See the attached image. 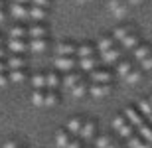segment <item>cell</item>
Instances as JSON below:
<instances>
[{"label": "cell", "mask_w": 152, "mask_h": 148, "mask_svg": "<svg viewBox=\"0 0 152 148\" xmlns=\"http://www.w3.org/2000/svg\"><path fill=\"white\" fill-rule=\"evenodd\" d=\"M113 36H115V40L118 42V46L123 47L124 51H132L142 42L140 34H138L132 26H129V24H121L118 28H115Z\"/></svg>", "instance_id": "obj_1"}, {"label": "cell", "mask_w": 152, "mask_h": 148, "mask_svg": "<svg viewBox=\"0 0 152 148\" xmlns=\"http://www.w3.org/2000/svg\"><path fill=\"white\" fill-rule=\"evenodd\" d=\"M113 128H115V132H117L123 140H129V138H132L136 134V128L126 120V117H124L123 113L117 114V117L113 119Z\"/></svg>", "instance_id": "obj_2"}, {"label": "cell", "mask_w": 152, "mask_h": 148, "mask_svg": "<svg viewBox=\"0 0 152 148\" xmlns=\"http://www.w3.org/2000/svg\"><path fill=\"white\" fill-rule=\"evenodd\" d=\"M117 77L113 67L109 65H99L97 69H93L89 73V81L91 83H113V79Z\"/></svg>", "instance_id": "obj_3"}, {"label": "cell", "mask_w": 152, "mask_h": 148, "mask_svg": "<svg viewBox=\"0 0 152 148\" xmlns=\"http://www.w3.org/2000/svg\"><path fill=\"white\" fill-rule=\"evenodd\" d=\"M53 69H57L59 73H69V71L79 69L77 55H56V59H53Z\"/></svg>", "instance_id": "obj_4"}, {"label": "cell", "mask_w": 152, "mask_h": 148, "mask_svg": "<svg viewBox=\"0 0 152 148\" xmlns=\"http://www.w3.org/2000/svg\"><path fill=\"white\" fill-rule=\"evenodd\" d=\"M8 16H12L16 22L30 20V4H18V2H10V4H8Z\"/></svg>", "instance_id": "obj_5"}, {"label": "cell", "mask_w": 152, "mask_h": 148, "mask_svg": "<svg viewBox=\"0 0 152 148\" xmlns=\"http://www.w3.org/2000/svg\"><path fill=\"white\" fill-rule=\"evenodd\" d=\"M99 57H101V63H103V65L115 67V65H117V63L124 57V50L121 46H117V47H113V50L105 51V53H99Z\"/></svg>", "instance_id": "obj_6"}, {"label": "cell", "mask_w": 152, "mask_h": 148, "mask_svg": "<svg viewBox=\"0 0 152 148\" xmlns=\"http://www.w3.org/2000/svg\"><path fill=\"white\" fill-rule=\"evenodd\" d=\"M34 38H50V24L48 22H30L28 24V40Z\"/></svg>", "instance_id": "obj_7"}, {"label": "cell", "mask_w": 152, "mask_h": 148, "mask_svg": "<svg viewBox=\"0 0 152 148\" xmlns=\"http://www.w3.org/2000/svg\"><path fill=\"white\" fill-rule=\"evenodd\" d=\"M99 125H97L95 119H85V125H83V131L79 134V138L83 140V142H91V140H95L99 134Z\"/></svg>", "instance_id": "obj_8"}, {"label": "cell", "mask_w": 152, "mask_h": 148, "mask_svg": "<svg viewBox=\"0 0 152 148\" xmlns=\"http://www.w3.org/2000/svg\"><path fill=\"white\" fill-rule=\"evenodd\" d=\"M123 114L126 117V120H129V122L134 126V128H138L140 125H144V122H146L144 114L138 111V107H136V105H129V107L123 111Z\"/></svg>", "instance_id": "obj_9"}, {"label": "cell", "mask_w": 152, "mask_h": 148, "mask_svg": "<svg viewBox=\"0 0 152 148\" xmlns=\"http://www.w3.org/2000/svg\"><path fill=\"white\" fill-rule=\"evenodd\" d=\"M56 55H77V42L75 40H59L53 47Z\"/></svg>", "instance_id": "obj_10"}, {"label": "cell", "mask_w": 152, "mask_h": 148, "mask_svg": "<svg viewBox=\"0 0 152 148\" xmlns=\"http://www.w3.org/2000/svg\"><path fill=\"white\" fill-rule=\"evenodd\" d=\"M95 46H97V51L99 53H105V51L109 50H113V47L118 46V42L115 40V36L113 34H101L99 38L95 40Z\"/></svg>", "instance_id": "obj_11"}, {"label": "cell", "mask_w": 152, "mask_h": 148, "mask_svg": "<svg viewBox=\"0 0 152 148\" xmlns=\"http://www.w3.org/2000/svg\"><path fill=\"white\" fill-rule=\"evenodd\" d=\"M85 79V73L81 71V69H75V71H69V73H63V81H61V87L65 89V91H69V89H73L75 85H77L79 81Z\"/></svg>", "instance_id": "obj_12"}, {"label": "cell", "mask_w": 152, "mask_h": 148, "mask_svg": "<svg viewBox=\"0 0 152 148\" xmlns=\"http://www.w3.org/2000/svg\"><path fill=\"white\" fill-rule=\"evenodd\" d=\"M6 63H8V69L10 71L12 69H28L30 67V61L24 53H8Z\"/></svg>", "instance_id": "obj_13"}, {"label": "cell", "mask_w": 152, "mask_h": 148, "mask_svg": "<svg viewBox=\"0 0 152 148\" xmlns=\"http://www.w3.org/2000/svg\"><path fill=\"white\" fill-rule=\"evenodd\" d=\"M6 50L8 53H28L30 51V44L28 40H16V38H8L6 40Z\"/></svg>", "instance_id": "obj_14"}, {"label": "cell", "mask_w": 152, "mask_h": 148, "mask_svg": "<svg viewBox=\"0 0 152 148\" xmlns=\"http://www.w3.org/2000/svg\"><path fill=\"white\" fill-rule=\"evenodd\" d=\"M79 61V69L83 71L85 75H89L93 69L99 67V63H101V57H99V53L97 55H87V57H77Z\"/></svg>", "instance_id": "obj_15"}, {"label": "cell", "mask_w": 152, "mask_h": 148, "mask_svg": "<svg viewBox=\"0 0 152 148\" xmlns=\"http://www.w3.org/2000/svg\"><path fill=\"white\" fill-rule=\"evenodd\" d=\"M113 91V83H91L89 81V95L95 99L107 97L109 93Z\"/></svg>", "instance_id": "obj_16"}, {"label": "cell", "mask_w": 152, "mask_h": 148, "mask_svg": "<svg viewBox=\"0 0 152 148\" xmlns=\"http://www.w3.org/2000/svg\"><path fill=\"white\" fill-rule=\"evenodd\" d=\"M134 67H136V61L132 59V57H123L113 69H115V73H117V77H123V79H124V77H126Z\"/></svg>", "instance_id": "obj_17"}, {"label": "cell", "mask_w": 152, "mask_h": 148, "mask_svg": "<svg viewBox=\"0 0 152 148\" xmlns=\"http://www.w3.org/2000/svg\"><path fill=\"white\" fill-rule=\"evenodd\" d=\"M109 10H111V14L117 18H123L126 16L130 12V4L126 2V0H111L109 2Z\"/></svg>", "instance_id": "obj_18"}, {"label": "cell", "mask_w": 152, "mask_h": 148, "mask_svg": "<svg viewBox=\"0 0 152 148\" xmlns=\"http://www.w3.org/2000/svg\"><path fill=\"white\" fill-rule=\"evenodd\" d=\"M150 53H152V44H148V42L142 40L140 44H138V46L132 50V59H134L136 65H138V63H140L142 59H146Z\"/></svg>", "instance_id": "obj_19"}, {"label": "cell", "mask_w": 152, "mask_h": 148, "mask_svg": "<svg viewBox=\"0 0 152 148\" xmlns=\"http://www.w3.org/2000/svg\"><path fill=\"white\" fill-rule=\"evenodd\" d=\"M8 38H16V40H28V24L16 22L14 26L8 28Z\"/></svg>", "instance_id": "obj_20"}, {"label": "cell", "mask_w": 152, "mask_h": 148, "mask_svg": "<svg viewBox=\"0 0 152 148\" xmlns=\"http://www.w3.org/2000/svg\"><path fill=\"white\" fill-rule=\"evenodd\" d=\"M99 51H97V46L95 42L91 40H83L77 44V57H87V55H97Z\"/></svg>", "instance_id": "obj_21"}, {"label": "cell", "mask_w": 152, "mask_h": 148, "mask_svg": "<svg viewBox=\"0 0 152 148\" xmlns=\"http://www.w3.org/2000/svg\"><path fill=\"white\" fill-rule=\"evenodd\" d=\"M83 125H85V117L75 114V117H71V119L65 122V128H67L73 136H79V134H81V131H83Z\"/></svg>", "instance_id": "obj_22"}, {"label": "cell", "mask_w": 152, "mask_h": 148, "mask_svg": "<svg viewBox=\"0 0 152 148\" xmlns=\"http://www.w3.org/2000/svg\"><path fill=\"white\" fill-rule=\"evenodd\" d=\"M73 134L63 126V128H57V132H56V146L57 148H67L69 146V142L73 140Z\"/></svg>", "instance_id": "obj_23"}, {"label": "cell", "mask_w": 152, "mask_h": 148, "mask_svg": "<svg viewBox=\"0 0 152 148\" xmlns=\"http://www.w3.org/2000/svg\"><path fill=\"white\" fill-rule=\"evenodd\" d=\"M28 44L32 53H44L50 50V38H34V40H28Z\"/></svg>", "instance_id": "obj_24"}, {"label": "cell", "mask_w": 152, "mask_h": 148, "mask_svg": "<svg viewBox=\"0 0 152 148\" xmlns=\"http://www.w3.org/2000/svg\"><path fill=\"white\" fill-rule=\"evenodd\" d=\"M48 16H50V8H42V6L30 4V20L32 22H45Z\"/></svg>", "instance_id": "obj_25"}, {"label": "cell", "mask_w": 152, "mask_h": 148, "mask_svg": "<svg viewBox=\"0 0 152 148\" xmlns=\"http://www.w3.org/2000/svg\"><path fill=\"white\" fill-rule=\"evenodd\" d=\"M45 73H48V89H57L59 91L61 81H63V73H59L57 69H50Z\"/></svg>", "instance_id": "obj_26"}, {"label": "cell", "mask_w": 152, "mask_h": 148, "mask_svg": "<svg viewBox=\"0 0 152 148\" xmlns=\"http://www.w3.org/2000/svg\"><path fill=\"white\" fill-rule=\"evenodd\" d=\"M67 93L75 99H83L85 95H89V81H87V77H85L83 81H79L77 85H75L73 89H69Z\"/></svg>", "instance_id": "obj_27"}, {"label": "cell", "mask_w": 152, "mask_h": 148, "mask_svg": "<svg viewBox=\"0 0 152 148\" xmlns=\"http://www.w3.org/2000/svg\"><path fill=\"white\" fill-rule=\"evenodd\" d=\"M30 83L34 89H48V73L45 71H36L34 75H30Z\"/></svg>", "instance_id": "obj_28"}, {"label": "cell", "mask_w": 152, "mask_h": 148, "mask_svg": "<svg viewBox=\"0 0 152 148\" xmlns=\"http://www.w3.org/2000/svg\"><path fill=\"white\" fill-rule=\"evenodd\" d=\"M10 83H24L26 79H30V69H12L8 71Z\"/></svg>", "instance_id": "obj_29"}, {"label": "cell", "mask_w": 152, "mask_h": 148, "mask_svg": "<svg viewBox=\"0 0 152 148\" xmlns=\"http://www.w3.org/2000/svg\"><path fill=\"white\" fill-rule=\"evenodd\" d=\"M93 142H95V148H118V144L109 134H99Z\"/></svg>", "instance_id": "obj_30"}, {"label": "cell", "mask_w": 152, "mask_h": 148, "mask_svg": "<svg viewBox=\"0 0 152 148\" xmlns=\"http://www.w3.org/2000/svg\"><path fill=\"white\" fill-rule=\"evenodd\" d=\"M142 79H144V71H142L138 65H136V67L132 69V71H130L126 77H124V81H126L129 85H136V83H140Z\"/></svg>", "instance_id": "obj_31"}, {"label": "cell", "mask_w": 152, "mask_h": 148, "mask_svg": "<svg viewBox=\"0 0 152 148\" xmlns=\"http://www.w3.org/2000/svg\"><path fill=\"white\" fill-rule=\"evenodd\" d=\"M45 97H48V89H34L32 103H34L36 107H45Z\"/></svg>", "instance_id": "obj_32"}, {"label": "cell", "mask_w": 152, "mask_h": 148, "mask_svg": "<svg viewBox=\"0 0 152 148\" xmlns=\"http://www.w3.org/2000/svg\"><path fill=\"white\" fill-rule=\"evenodd\" d=\"M126 142H129V148H152V144L146 142V140H144V138H142L138 132H136L132 138H129Z\"/></svg>", "instance_id": "obj_33"}, {"label": "cell", "mask_w": 152, "mask_h": 148, "mask_svg": "<svg viewBox=\"0 0 152 148\" xmlns=\"http://www.w3.org/2000/svg\"><path fill=\"white\" fill-rule=\"evenodd\" d=\"M136 107H138V111L144 114V119H148V117L152 114V103H150V99H148V97L140 99V101L136 103Z\"/></svg>", "instance_id": "obj_34"}, {"label": "cell", "mask_w": 152, "mask_h": 148, "mask_svg": "<svg viewBox=\"0 0 152 148\" xmlns=\"http://www.w3.org/2000/svg\"><path fill=\"white\" fill-rule=\"evenodd\" d=\"M136 132H138V134H140V136L144 138L146 142H150V144H152V125L148 122V120L144 122V125L138 126V128H136Z\"/></svg>", "instance_id": "obj_35"}, {"label": "cell", "mask_w": 152, "mask_h": 148, "mask_svg": "<svg viewBox=\"0 0 152 148\" xmlns=\"http://www.w3.org/2000/svg\"><path fill=\"white\" fill-rule=\"evenodd\" d=\"M138 67H140L144 73H146V71H152V53L146 57V59H142V61L138 63Z\"/></svg>", "instance_id": "obj_36"}, {"label": "cell", "mask_w": 152, "mask_h": 148, "mask_svg": "<svg viewBox=\"0 0 152 148\" xmlns=\"http://www.w3.org/2000/svg\"><path fill=\"white\" fill-rule=\"evenodd\" d=\"M18 146H22V142H18L16 138H8V140L4 142V146H2V148H18Z\"/></svg>", "instance_id": "obj_37"}, {"label": "cell", "mask_w": 152, "mask_h": 148, "mask_svg": "<svg viewBox=\"0 0 152 148\" xmlns=\"http://www.w3.org/2000/svg\"><path fill=\"white\" fill-rule=\"evenodd\" d=\"M32 6H42V8H51V0H32Z\"/></svg>", "instance_id": "obj_38"}, {"label": "cell", "mask_w": 152, "mask_h": 148, "mask_svg": "<svg viewBox=\"0 0 152 148\" xmlns=\"http://www.w3.org/2000/svg\"><path fill=\"white\" fill-rule=\"evenodd\" d=\"M83 144H85V142H83V140H81V138H79V136H75L73 140L69 142V146H67V148H85Z\"/></svg>", "instance_id": "obj_39"}, {"label": "cell", "mask_w": 152, "mask_h": 148, "mask_svg": "<svg viewBox=\"0 0 152 148\" xmlns=\"http://www.w3.org/2000/svg\"><path fill=\"white\" fill-rule=\"evenodd\" d=\"M10 85V77L8 73H0V87H8Z\"/></svg>", "instance_id": "obj_40"}, {"label": "cell", "mask_w": 152, "mask_h": 148, "mask_svg": "<svg viewBox=\"0 0 152 148\" xmlns=\"http://www.w3.org/2000/svg\"><path fill=\"white\" fill-rule=\"evenodd\" d=\"M10 69H8V63H6V59H0V73H8Z\"/></svg>", "instance_id": "obj_41"}, {"label": "cell", "mask_w": 152, "mask_h": 148, "mask_svg": "<svg viewBox=\"0 0 152 148\" xmlns=\"http://www.w3.org/2000/svg\"><path fill=\"white\" fill-rule=\"evenodd\" d=\"M126 2H129V4H130V8H136V6L144 4V2H146V0H126Z\"/></svg>", "instance_id": "obj_42"}, {"label": "cell", "mask_w": 152, "mask_h": 148, "mask_svg": "<svg viewBox=\"0 0 152 148\" xmlns=\"http://www.w3.org/2000/svg\"><path fill=\"white\" fill-rule=\"evenodd\" d=\"M8 57V50H6V46H0V59H6Z\"/></svg>", "instance_id": "obj_43"}, {"label": "cell", "mask_w": 152, "mask_h": 148, "mask_svg": "<svg viewBox=\"0 0 152 148\" xmlns=\"http://www.w3.org/2000/svg\"><path fill=\"white\" fill-rule=\"evenodd\" d=\"M6 18H8V10H0V24H4Z\"/></svg>", "instance_id": "obj_44"}, {"label": "cell", "mask_w": 152, "mask_h": 148, "mask_svg": "<svg viewBox=\"0 0 152 148\" xmlns=\"http://www.w3.org/2000/svg\"><path fill=\"white\" fill-rule=\"evenodd\" d=\"M10 2H18V4H32V0H10Z\"/></svg>", "instance_id": "obj_45"}, {"label": "cell", "mask_w": 152, "mask_h": 148, "mask_svg": "<svg viewBox=\"0 0 152 148\" xmlns=\"http://www.w3.org/2000/svg\"><path fill=\"white\" fill-rule=\"evenodd\" d=\"M0 10H8V4H6V0H0Z\"/></svg>", "instance_id": "obj_46"}, {"label": "cell", "mask_w": 152, "mask_h": 148, "mask_svg": "<svg viewBox=\"0 0 152 148\" xmlns=\"http://www.w3.org/2000/svg\"><path fill=\"white\" fill-rule=\"evenodd\" d=\"M0 46H6V40H4V36L0 34Z\"/></svg>", "instance_id": "obj_47"}, {"label": "cell", "mask_w": 152, "mask_h": 148, "mask_svg": "<svg viewBox=\"0 0 152 148\" xmlns=\"http://www.w3.org/2000/svg\"><path fill=\"white\" fill-rule=\"evenodd\" d=\"M77 2H81V4H87V2H91V0H77Z\"/></svg>", "instance_id": "obj_48"}, {"label": "cell", "mask_w": 152, "mask_h": 148, "mask_svg": "<svg viewBox=\"0 0 152 148\" xmlns=\"http://www.w3.org/2000/svg\"><path fill=\"white\" fill-rule=\"evenodd\" d=\"M146 120H148V122H150V125H152V114H150V117H148V119H146Z\"/></svg>", "instance_id": "obj_49"}, {"label": "cell", "mask_w": 152, "mask_h": 148, "mask_svg": "<svg viewBox=\"0 0 152 148\" xmlns=\"http://www.w3.org/2000/svg\"><path fill=\"white\" fill-rule=\"evenodd\" d=\"M148 99H150V103H152V93H150V95H148Z\"/></svg>", "instance_id": "obj_50"}, {"label": "cell", "mask_w": 152, "mask_h": 148, "mask_svg": "<svg viewBox=\"0 0 152 148\" xmlns=\"http://www.w3.org/2000/svg\"><path fill=\"white\" fill-rule=\"evenodd\" d=\"M18 148H26V146H24V144H22V146H18Z\"/></svg>", "instance_id": "obj_51"}, {"label": "cell", "mask_w": 152, "mask_h": 148, "mask_svg": "<svg viewBox=\"0 0 152 148\" xmlns=\"http://www.w3.org/2000/svg\"><path fill=\"white\" fill-rule=\"evenodd\" d=\"M93 148H95V146H93Z\"/></svg>", "instance_id": "obj_52"}]
</instances>
